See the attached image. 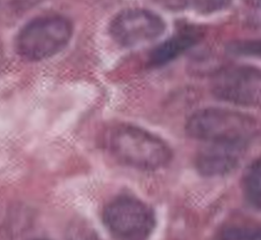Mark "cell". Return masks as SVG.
<instances>
[{
  "label": "cell",
  "instance_id": "cell-1",
  "mask_svg": "<svg viewBox=\"0 0 261 240\" xmlns=\"http://www.w3.org/2000/svg\"><path fill=\"white\" fill-rule=\"evenodd\" d=\"M104 143L116 161L139 170L160 169L172 156L170 147L160 137L129 124H119L108 130Z\"/></svg>",
  "mask_w": 261,
  "mask_h": 240
},
{
  "label": "cell",
  "instance_id": "cell-2",
  "mask_svg": "<svg viewBox=\"0 0 261 240\" xmlns=\"http://www.w3.org/2000/svg\"><path fill=\"white\" fill-rule=\"evenodd\" d=\"M190 136L206 143L246 147L257 135L256 121L241 112L221 108H207L195 112L187 122Z\"/></svg>",
  "mask_w": 261,
  "mask_h": 240
},
{
  "label": "cell",
  "instance_id": "cell-3",
  "mask_svg": "<svg viewBox=\"0 0 261 240\" xmlns=\"http://www.w3.org/2000/svg\"><path fill=\"white\" fill-rule=\"evenodd\" d=\"M71 35L72 24L65 16L42 15L29 21L19 31L15 49L28 61H41L64 49Z\"/></svg>",
  "mask_w": 261,
  "mask_h": 240
},
{
  "label": "cell",
  "instance_id": "cell-4",
  "mask_svg": "<svg viewBox=\"0 0 261 240\" xmlns=\"http://www.w3.org/2000/svg\"><path fill=\"white\" fill-rule=\"evenodd\" d=\"M103 222L115 240H147L155 227V216L144 201L121 195L105 206Z\"/></svg>",
  "mask_w": 261,
  "mask_h": 240
},
{
  "label": "cell",
  "instance_id": "cell-5",
  "mask_svg": "<svg viewBox=\"0 0 261 240\" xmlns=\"http://www.w3.org/2000/svg\"><path fill=\"white\" fill-rule=\"evenodd\" d=\"M164 28V21L159 15L143 8L122 10L112 18L109 24L111 38L125 48L150 43L159 38Z\"/></svg>",
  "mask_w": 261,
  "mask_h": 240
},
{
  "label": "cell",
  "instance_id": "cell-6",
  "mask_svg": "<svg viewBox=\"0 0 261 240\" xmlns=\"http://www.w3.org/2000/svg\"><path fill=\"white\" fill-rule=\"evenodd\" d=\"M213 92L219 99L239 104L261 103V70L251 66H233L217 74Z\"/></svg>",
  "mask_w": 261,
  "mask_h": 240
},
{
  "label": "cell",
  "instance_id": "cell-7",
  "mask_svg": "<svg viewBox=\"0 0 261 240\" xmlns=\"http://www.w3.org/2000/svg\"><path fill=\"white\" fill-rule=\"evenodd\" d=\"M245 148L237 145L206 143L197 155V169L208 177L227 174L238 166Z\"/></svg>",
  "mask_w": 261,
  "mask_h": 240
},
{
  "label": "cell",
  "instance_id": "cell-8",
  "mask_svg": "<svg viewBox=\"0 0 261 240\" xmlns=\"http://www.w3.org/2000/svg\"><path fill=\"white\" fill-rule=\"evenodd\" d=\"M198 40V33L191 28L182 29L169 39L158 45L149 56V64L160 66L173 60L193 45Z\"/></svg>",
  "mask_w": 261,
  "mask_h": 240
},
{
  "label": "cell",
  "instance_id": "cell-9",
  "mask_svg": "<svg viewBox=\"0 0 261 240\" xmlns=\"http://www.w3.org/2000/svg\"><path fill=\"white\" fill-rule=\"evenodd\" d=\"M243 191L247 201L261 209V157L253 161L243 177Z\"/></svg>",
  "mask_w": 261,
  "mask_h": 240
},
{
  "label": "cell",
  "instance_id": "cell-10",
  "mask_svg": "<svg viewBox=\"0 0 261 240\" xmlns=\"http://www.w3.org/2000/svg\"><path fill=\"white\" fill-rule=\"evenodd\" d=\"M218 240H261V226L252 223H232L222 228Z\"/></svg>",
  "mask_w": 261,
  "mask_h": 240
},
{
  "label": "cell",
  "instance_id": "cell-11",
  "mask_svg": "<svg viewBox=\"0 0 261 240\" xmlns=\"http://www.w3.org/2000/svg\"><path fill=\"white\" fill-rule=\"evenodd\" d=\"M230 51L236 54L261 56V40H246L234 42L229 47Z\"/></svg>",
  "mask_w": 261,
  "mask_h": 240
},
{
  "label": "cell",
  "instance_id": "cell-12",
  "mask_svg": "<svg viewBox=\"0 0 261 240\" xmlns=\"http://www.w3.org/2000/svg\"><path fill=\"white\" fill-rule=\"evenodd\" d=\"M68 240H100L98 235L84 223L73 224L67 234Z\"/></svg>",
  "mask_w": 261,
  "mask_h": 240
},
{
  "label": "cell",
  "instance_id": "cell-13",
  "mask_svg": "<svg viewBox=\"0 0 261 240\" xmlns=\"http://www.w3.org/2000/svg\"><path fill=\"white\" fill-rule=\"evenodd\" d=\"M249 18L252 23L261 26V2L253 4Z\"/></svg>",
  "mask_w": 261,
  "mask_h": 240
},
{
  "label": "cell",
  "instance_id": "cell-14",
  "mask_svg": "<svg viewBox=\"0 0 261 240\" xmlns=\"http://www.w3.org/2000/svg\"><path fill=\"white\" fill-rule=\"evenodd\" d=\"M33 240H46V239H33Z\"/></svg>",
  "mask_w": 261,
  "mask_h": 240
}]
</instances>
